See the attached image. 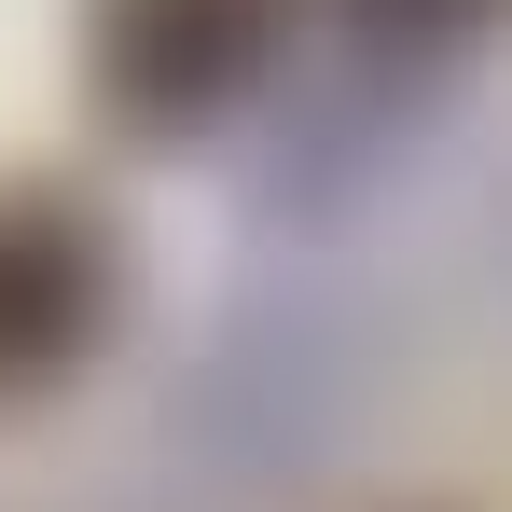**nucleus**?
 <instances>
[{"label": "nucleus", "instance_id": "f257e3e1", "mask_svg": "<svg viewBox=\"0 0 512 512\" xmlns=\"http://www.w3.org/2000/svg\"><path fill=\"white\" fill-rule=\"evenodd\" d=\"M277 56V0H97L84 70L125 125H208L222 97L263 84Z\"/></svg>", "mask_w": 512, "mask_h": 512}, {"label": "nucleus", "instance_id": "f03ea898", "mask_svg": "<svg viewBox=\"0 0 512 512\" xmlns=\"http://www.w3.org/2000/svg\"><path fill=\"white\" fill-rule=\"evenodd\" d=\"M111 319V236L70 194H0V388L70 374Z\"/></svg>", "mask_w": 512, "mask_h": 512}, {"label": "nucleus", "instance_id": "7ed1b4c3", "mask_svg": "<svg viewBox=\"0 0 512 512\" xmlns=\"http://www.w3.org/2000/svg\"><path fill=\"white\" fill-rule=\"evenodd\" d=\"M388 28H457V14H485V0H374Z\"/></svg>", "mask_w": 512, "mask_h": 512}]
</instances>
